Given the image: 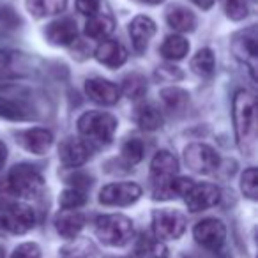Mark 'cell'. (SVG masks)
<instances>
[{"label":"cell","mask_w":258,"mask_h":258,"mask_svg":"<svg viewBox=\"0 0 258 258\" xmlns=\"http://www.w3.org/2000/svg\"><path fill=\"white\" fill-rule=\"evenodd\" d=\"M144 4H149V6H158V4H163L165 0H140Z\"/></svg>","instance_id":"60d3db41"},{"label":"cell","mask_w":258,"mask_h":258,"mask_svg":"<svg viewBox=\"0 0 258 258\" xmlns=\"http://www.w3.org/2000/svg\"><path fill=\"white\" fill-rule=\"evenodd\" d=\"M0 117L8 118V120H30L34 113L23 103V99H13L11 96L4 94V96H0Z\"/></svg>","instance_id":"ffe728a7"},{"label":"cell","mask_w":258,"mask_h":258,"mask_svg":"<svg viewBox=\"0 0 258 258\" xmlns=\"http://www.w3.org/2000/svg\"><path fill=\"white\" fill-rule=\"evenodd\" d=\"M122 92L125 94V97L129 99H140L147 92V82L142 75L138 73H131L124 78L122 82Z\"/></svg>","instance_id":"83f0119b"},{"label":"cell","mask_w":258,"mask_h":258,"mask_svg":"<svg viewBox=\"0 0 258 258\" xmlns=\"http://www.w3.org/2000/svg\"><path fill=\"white\" fill-rule=\"evenodd\" d=\"M83 226H85V218L76 211H62L55 219V228L64 239H75Z\"/></svg>","instance_id":"d6986e66"},{"label":"cell","mask_w":258,"mask_h":258,"mask_svg":"<svg viewBox=\"0 0 258 258\" xmlns=\"http://www.w3.org/2000/svg\"><path fill=\"white\" fill-rule=\"evenodd\" d=\"M68 182L71 184L75 189H80V191H85L87 187H90L92 184V179L87 175L85 172H75L73 175L68 177Z\"/></svg>","instance_id":"e575fe53"},{"label":"cell","mask_w":258,"mask_h":258,"mask_svg":"<svg viewBox=\"0 0 258 258\" xmlns=\"http://www.w3.org/2000/svg\"><path fill=\"white\" fill-rule=\"evenodd\" d=\"M191 2H193L195 6H198L200 9H211L216 0H191Z\"/></svg>","instance_id":"f35d334b"},{"label":"cell","mask_w":258,"mask_h":258,"mask_svg":"<svg viewBox=\"0 0 258 258\" xmlns=\"http://www.w3.org/2000/svg\"><path fill=\"white\" fill-rule=\"evenodd\" d=\"M226 16L233 22H240L247 16V4L246 0H226Z\"/></svg>","instance_id":"1f68e13d"},{"label":"cell","mask_w":258,"mask_h":258,"mask_svg":"<svg viewBox=\"0 0 258 258\" xmlns=\"http://www.w3.org/2000/svg\"><path fill=\"white\" fill-rule=\"evenodd\" d=\"M58 159L69 168H78L90 159V149L78 138H66L58 147Z\"/></svg>","instance_id":"9a60e30c"},{"label":"cell","mask_w":258,"mask_h":258,"mask_svg":"<svg viewBox=\"0 0 258 258\" xmlns=\"http://www.w3.org/2000/svg\"><path fill=\"white\" fill-rule=\"evenodd\" d=\"M219 258H232L230 254H223V256H219Z\"/></svg>","instance_id":"b9f144b4"},{"label":"cell","mask_w":258,"mask_h":258,"mask_svg":"<svg viewBox=\"0 0 258 258\" xmlns=\"http://www.w3.org/2000/svg\"><path fill=\"white\" fill-rule=\"evenodd\" d=\"M240 189H242L244 197H247L249 200H256L258 198V172H256V168H247L246 172L242 173Z\"/></svg>","instance_id":"4dcf8cb0"},{"label":"cell","mask_w":258,"mask_h":258,"mask_svg":"<svg viewBox=\"0 0 258 258\" xmlns=\"http://www.w3.org/2000/svg\"><path fill=\"white\" fill-rule=\"evenodd\" d=\"M149 254L152 258H168V249L161 242H151L149 244Z\"/></svg>","instance_id":"74e56055"},{"label":"cell","mask_w":258,"mask_h":258,"mask_svg":"<svg viewBox=\"0 0 258 258\" xmlns=\"http://www.w3.org/2000/svg\"><path fill=\"white\" fill-rule=\"evenodd\" d=\"M96 58L106 68H120L127 60V50L117 39H103L96 48Z\"/></svg>","instance_id":"e0dca14e"},{"label":"cell","mask_w":258,"mask_h":258,"mask_svg":"<svg viewBox=\"0 0 258 258\" xmlns=\"http://www.w3.org/2000/svg\"><path fill=\"white\" fill-rule=\"evenodd\" d=\"M68 8V0H27V9L36 18L58 15Z\"/></svg>","instance_id":"603a6c76"},{"label":"cell","mask_w":258,"mask_h":258,"mask_svg":"<svg viewBox=\"0 0 258 258\" xmlns=\"http://www.w3.org/2000/svg\"><path fill=\"white\" fill-rule=\"evenodd\" d=\"M152 230L161 240L179 239L186 232V218L182 212L173 209H161L152 214Z\"/></svg>","instance_id":"ba28073f"},{"label":"cell","mask_w":258,"mask_h":258,"mask_svg":"<svg viewBox=\"0 0 258 258\" xmlns=\"http://www.w3.org/2000/svg\"><path fill=\"white\" fill-rule=\"evenodd\" d=\"M6 187L11 195L20 198H36L43 193V175L30 165H16L11 168L6 180Z\"/></svg>","instance_id":"5b68a950"},{"label":"cell","mask_w":258,"mask_h":258,"mask_svg":"<svg viewBox=\"0 0 258 258\" xmlns=\"http://www.w3.org/2000/svg\"><path fill=\"white\" fill-rule=\"evenodd\" d=\"M216 69V58L211 48H202L200 51H197L193 58H191V71L195 75L202 76V78H209L214 75Z\"/></svg>","instance_id":"d4e9b609"},{"label":"cell","mask_w":258,"mask_h":258,"mask_svg":"<svg viewBox=\"0 0 258 258\" xmlns=\"http://www.w3.org/2000/svg\"><path fill=\"white\" fill-rule=\"evenodd\" d=\"M189 51V43L182 36H168L161 46V55L168 60H182Z\"/></svg>","instance_id":"484cf974"},{"label":"cell","mask_w":258,"mask_h":258,"mask_svg":"<svg viewBox=\"0 0 258 258\" xmlns=\"http://www.w3.org/2000/svg\"><path fill=\"white\" fill-rule=\"evenodd\" d=\"M233 124L240 152L253 156L256 149V97L247 90H239L233 97Z\"/></svg>","instance_id":"6da1fadb"},{"label":"cell","mask_w":258,"mask_h":258,"mask_svg":"<svg viewBox=\"0 0 258 258\" xmlns=\"http://www.w3.org/2000/svg\"><path fill=\"white\" fill-rule=\"evenodd\" d=\"M179 173V161L170 151H159L152 158L151 177H152V195L156 200H170L173 198L172 180Z\"/></svg>","instance_id":"7a4b0ae2"},{"label":"cell","mask_w":258,"mask_h":258,"mask_svg":"<svg viewBox=\"0 0 258 258\" xmlns=\"http://www.w3.org/2000/svg\"><path fill=\"white\" fill-rule=\"evenodd\" d=\"M142 197V187L135 182H113L101 189L99 202L103 205H117L125 207L131 205Z\"/></svg>","instance_id":"30bf717a"},{"label":"cell","mask_w":258,"mask_h":258,"mask_svg":"<svg viewBox=\"0 0 258 258\" xmlns=\"http://www.w3.org/2000/svg\"><path fill=\"white\" fill-rule=\"evenodd\" d=\"M113 32V20L108 15H94L85 23V34L92 39H106Z\"/></svg>","instance_id":"cb8c5ba5"},{"label":"cell","mask_w":258,"mask_h":258,"mask_svg":"<svg viewBox=\"0 0 258 258\" xmlns=\"http://www.w3.org/2000/svg\"><path fill=\"white\" fill-rule=\"evenodd\" d=\"M117 125V118L106 111H87L78 118L80 135L94 144H110Z\"/></svg>","instance_id":"3957f363"},{"label":"cell","mask_w":258,"mask_h":258,"mask_svg":"<svg viewBox=\"0 0 258 258\" xmlns=\"http://www.w3.org/2000/svg\"><path fill=\"white\" fill-rule=\"evenodd\" d=\"M232 51L235 58L247 68L253 80H256L258 66V30L254 25L237 32L232 37Z\"/></svg>","instance_id":"52a82bcc"},{"label":"cell","mask_w":258,"mask_h":258,"mask_svg":"<svg viewBox=\"0 0 258 258\" xmlns=\"http://www.w3.org/2000/svg\"><path fill=\"white\" fill-rule=\"evenodd\" d=\"M221 200V191H219L218 186L214 184H193L189 187L186 195H184V202H186L187 209L191 212H202L207 211V209L214 207V205L219 204Z\"/></svg>","instance_id":"8fae6325"},{"label":"cell","mask_w":258,"mask_h":258,"mask_svg":"<svg viewBox=\"0 0 258 258\" xmlns=\"http://www.w3.org/2000/svg\"><path fill=\"white\" fill-rule=\"evenodd\" d=\"M96 235L110 247H122L133 239V223L122 214L101 216L96 221Z\"/></svg>","instance_id":"277c9868"},{"label":"cell","mask_w":258,"mask_h":258,"mask_svg":"<svg viewBox=\"0 0 258 258\" xmlns=\"http://www.w3.org/2000/svg\"><path fill=\"white\" fill-rule=\"evenodd\" d=\"M16 142L32 154L43 156L50 151L51 144H53V135L44 127H32L16 133Z\"/></svg>","instance_id":"4fadbf2b"},{"label":"cell","mask_w":258,"mask_h":258,"mask_svg":"<svg viewBox=\"0 0 258 258\" xmlns=\"http://www.w3.org/2000/svg\"><path fill=\"white\" fill-rule=\"evenodd\" d=\"M129 36L133 41V48L138 55L145 53L149 48L151 39L156 36V23L154 20H151L149 16H137L133 18V22L129 23Z\"/></svg>","instance_id":"2e32d148"},{"label":"cell","mask_w":258,"mask_h":258,"mask_svg":"<svg viewBox=\"0 0 258 258\" xmlns=\"http://www.w3.org/2000/svg\"><path fill=\"white\" fill-rule=\"evenodd\" d=\"M92 249V244L89 242V240H80L78 246H69L66 247L62 253L66 254V256H71V258H83L89 254V251Z\"/></svg>","instance_id":"836d02e7"},{"label":"cell","mask_w":258,"mask_h":258,"mask_svg":"<svg viewBox=\"0 0 258 258\" xmlns=\"http://www.w3.org/2000/svg\"><path fill=\"white\" fill-rule=\"evenodd\" d=\"M76 8L82 15H87L90 18V16L99 13L101 0H76Z\"/></svg>","instance_id":"d590c367"},{"label":"cell","mask_w":258,"mask_h":258,"mask_svg":"<svg viewBox=\"0 0 258 258\" xmlns=\"http://www.w3.org/2000/svg\"><path fill=\"white\" fill-rule=\"evenodd\" d=\"M85 94L94 103L103 106H113L120 97V90L115 83L104 78H90L85 82Z\"/></svg>","instance_id":"5bb4252c"},{"label":"cell","mask_w":258,"mask_h":258,"mask_svg":"<svg viewBox=\"0 0 258 258\" xmlns=\"http://www.w3.org/2000/svg\"><path fill=\"white\" fill-rule=\"evenodd\" d=\"M159 97H161L163 108L170 115L182 113L187 108V104H189V94L186 90L179 89V87H166V89L161 90Z\"/></svg>","instance_id":"44dd1931"},{"label":"cell","mask_w":258,"mask_h":258,"mask_svg":"<svg viewBox=\"0 0 258 258\" xmlns=\"http://www.w3.org/2000/svg\"><path fill=\"white\" fill-rule=\"evenodd\" d=\"M184 161L187 168L197 173H212L219 166V156L212 147L205 144H191L184 149Z\"/></svg>","instance_id":"9c48e42d"},{"label":"cell","mask_w":258,"mask_h":258,"mask_svg":"<svg viewBox=\"0 0 258 258\" xmlns=\"http://www.w3.org/2000/svg\"><path fill=\"white\" fill-rule=\"evenodd\" d=\"M159 80H166V82H175V80L182 78V73L179 71V68H168V66H163V68H158V73H156Z\"/></svg>","instance_id":"8d00e7d4"},{"label":"cell","mask_w":258,"mask_h":258,"mask_svg":"<svg viewBox=\"0 0 258 258\" xmlns=\"http://www.w3.org/2000/svg\"><path fill=\"white\" fill-rule=\"evenodd\" d=\"M166 22L177 32H193L197 27V18L186 8H173L166 15Z\"/></svg>","instance_id":"7402d4cb"},{"label":"cell","mask_w":258,"mask_h":258,"mask_svg":"<svg viewBox=\"0 0 258 258\" xmlns=\"http://www.w3.org/2000/svg\"><path fill=\"white\" fill-rule=\"evenodd\" d=\"M11 258H41V249L36 242H23L13 251Z\"/></svg>","instance_id":"d6a6232c"},{"label":"cell","mask_w":258,"mask_h":258,"mask_svg":"<svg viewBox=\"0 0 258 258\" xmlns=\"http://www.w3.org/2000/svg\"><path fill=\"white\" fill-rule=\"evenodd\" d=\"M195 240L205 249H219L226 239V228L219 219H204L193 230Z\"/></svg>","instance_id":"7c38bea8"},{"label":"cell","mask_w":258,"mask_h":258,"mask_svg":"<svg viewBox=\"0 0 258 258\" xmlns=\"http://www.w3.org/2000/svg\"><path fill=\"white\" fill-rule=\"evenodd\" d=\"M6 159H8V147L4 142H0V168H4Z\"/></svg>","instance_id":"ab89813d"},{"label":"cell","mask_w":258,"mask_h":258,"mask_svg":"<svg viewBox=\"0 0 258 258\" xmlns=\"http://www.w3.org/2000/svg\"><path fill=\"white\" fill-rule=\"evenodd\" d=\"M58 204L64 211H76V209L83 207L87 204V193L85 191L75 189V187H69V189L62 191L60 198H58Z\"/></svg>","instance_id":"f1b7e54d"},{"label":"cell","mask_w":258,"mask_h":258,"mask_svg":"<svg viewBox=\"0 0 258 258\" xmlns=\"http://www.w3.org/2000/svg\"><path fill=\"white\" fill-rule=\"evenodd\" d=\"M36 225L32 207L20 202H6L0 205V226L13 235H23Z\"/></svg>","instance_id":"8992f818"},{"label":"cell","mask_w":258,"mask_h":258,"mask_svg":"<svg viewBox=\"0 0 258 258\" xmlns=\"http://www.w3.org/2000/svg\"><path fill=\"white\" fill-rule=\"evenodd\" d=\"M144 142L138 140V138H129V140L124 142L122 145V158L125 159L127 165H137L144 159Z\"/></svg>","instance_id":"f546056e"},{"label":"cell","mask_w":258,"mask_h":258,"mask_svg":"<svg viewBox=\"0 0 258 258\" xmlns=\"http://www.w3.org/2000/svg\"><path fill=\"white\" fill-rule=\"evenodd\" d=\"M46 39L55 46H69L76 39V22L73 18H60L51 22L44 30Z\"/></svg>","instance_id":"ac0fdd59"},{"label":"cell","mask_w":258,"mask_h":258,"mask_svg":"<svg viewBox=\"0 0 258 258\" xmlns=\"http://www.w3.org/2000/svg\"><path fill=\"white\" fill-rule=\"evenodd\" d=\"M137 122L142 129L145 131H156L163 125V115L156 104H144V106L138 110Z\"/></svg>","instance_id":"4316f807"}]
</instances>
